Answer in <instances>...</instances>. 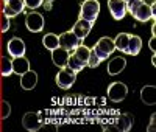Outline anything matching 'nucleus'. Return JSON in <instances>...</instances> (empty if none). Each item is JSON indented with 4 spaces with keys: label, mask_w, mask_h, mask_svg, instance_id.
Returning a JSON list of instances; mask_svg holds the SVG:
<instances>
[{
    "label": "nucleus",
    "mask_w": 156,
    "mask_h": 132,
    "mask_svg": "<svg viewBox=\"0 0 156 132\" xmlns=\"http://www.w3.org/2000/svg\"><path fill=\"white\" fill-rule=\"evenodd\" d=\"M100 14V3L98 0H84L80 8V19L89 20V22H95Z\"/></svg>",
    "instance_id": "nucleus-1"
},
{
    "label": "nucleus",
    "mask_w": 156,
    "mask_h": 132,
    "mask_svg": "<svg viewBox=\"0 0 156 132\" xmlns=\"http://www.w3.org/2000/svg\"><path fill=\"white\" fill-rule=\"evenodd\" d=\"M115 50V47H114V41L111 37H108V36H105V37H101V39H98L97 41V44L94 45V48H92V51L97 55V58L100 59V61H105V59H108L109 58V55Z\"/></svg>",
    "instance_id": "nucleus-2"
},
{
    "label": "nucleus",
    "mask_w": 156,
    "mask_h": 132,
    "mask_svg": "<svg viewBox=\"0 0 156 132\" xmlns=\"http://www.w3.org/2000/svg\"><path fill=\"white\" fill-rule=\"evenodd\" d=\"M126 95H128L126 84H123L120 81H115V83L109 84V87H108V96H109L111 101L120 103V101H123L126 98Z\"/></svg>",
    "instance_id": "nucleus-3"
},
{
    "label": "nucleus",
    "mask_w": 156,
    "mask_h": 132,
    "mask_svg": "<svg viewBox=\"0 0 156 132\" xmlns=\"http://www.w3.org/2000/svg\"><path fill=\"white\" fill-rule=\"evenodd\" d=\"M56 84L61 89H70L76 79V73L73 70H70L69 67H62L58 73H56Z\"/></svg>",
    "instance_id": "nucleus-4"
},
{
    "label": "nucleus",
    "mask_w": 156,
    "mask_h": 132,
    "mask_svg": "<svg viewBox=\"0 0 156 132\" xmlns=\"http://www.w3.org/2000/svg\"><path fill=\"white\" fill-rule=\"evenodd\" d=\"M25 9V3L23 0H3V6H2V12L6 17H16L17 14L23 12Z\"/></svg>",
    "instance_id": "nucleus-5"
},
{
    "label": "nucleus",
    "mask_w": 156,
    "mask_h": 132,
    "mask_svg": "<svg viewBox=\"0 0 156 132\" xmlns=\"http://www.w3.org/2000/svg\"><path fill=\"white\" fill-rule=\"evenodd\" d=\"M25 25H27L28 31L31 33H41L44 30V17L36 11H31L27 14V19H25Z\"/></svg>",
    "instance_id": "nucleus-6"
},
{
    "label": "nucleus",
    "mask_w": 156,
    "mask_h": 132,
    "mask_svg": "<svg viewBox=\"0 0 156 132\" xmlns=\"http://www.w3.org/2000/svg\"><path fill=\"white\" fill-rule=\"evenodd\" d=\"M22 126L30 130V132H34V130H39L42 127V120H41V115L36 113V112H27L23 117H22Z\"/></svg>",
    "instance_id": "nucleus-7"
},
{
    "label": "nucleus",
    "mask_w": 156,
    "mask_h": 132,
    "mask_svg": "<svg viewBox=\"0 0 156 132\" xmlns=\"http://www.w3.org/2000/svg\"><path fill=\"white\" fill-rule=\"evenodd\" d=\"M108 8L115 20H122L126 14V2L123 0H108Z\"/></svg>",
    "instance_id": "nucleus-8"
},
{
    "label": "nucleus",
    "mask_w": 156,
    "mask_h": 132,
    "mask_svg": "<svg viewBox=\"0 0 156 132\" xmlns=\"http://www.w3.org/2000/svg\"><path fill=\"white\" fill-rule=\"evenodd\" d=\"M92 22H89V20H84V19H78L76 23L73 25V28H72V33L80 39V41H83V39H86L90 33V30H92Z\"/></svg>",
    "instance_id": "nucleus-9"
},
{
    "label": "nucleus",
    "mask_w": 156,
    "mask_h": 132,
    "mask_svg": "<svg viewBox=\"0 0 156 132\" xmlns=\"http://www.w3.org/2000/svg\"><path fill=\"white\" fill-rule=\"evenodd\" d=\"M6 48H8L9 56H12V58L25 56V50H27V47H25V42L22 41L20 37H12V39H9Z\"/></svg>",
    "instance_id": "nucleus-10"
},
{
    "label": "nucleus",
    "mask_w": 156,
    "mask_h": 132,
    "mask_svg": "<svg viewBox=\"0 0 156 132\" xmlns=\"http://www.w3.org/2000/svg\"><path fill=\"white\" fill-rule=\"evenodd\" d=\"M58 37H59V47H62L67 51H73L78 47V44H80V39H78L72 31H66Z\"/></svg>",
    "instance_id": "nucleus-11"
},
{
    "label": "nucleus",
    "mask_w": 156,
    "mask_h": 132,
    "mask_svg": "<svg viewBox=\"0 0 156 132\" xmlns=\"http://www.w3.org/2000/svg\"><path fill=\"white\" fill-rule=\"evenodd\" d=\"M133 17H134L136 20H139V22H147V20H151V19L154 17V9H153V6H150V5L142 3V5L134 11Z\"/></svg>",
    "instance_id": "nucleus-12"
},
{
    "label": "nucleus",
    "mask_w": 156,
    "mask_h": 132,
    "mask_svg": "<svg viewBox=\"0 0 156 132\" xmlns=\"http://www.w3.org/2000/svg\"><path fill=\"white\" fill-rule=\"evenodd\" d=\"M37 84V73L34 70H28L20 75V87L23 90H33Z\"/></svg>",
    "instance_id": "nucleus-13"
},
{
    "label": "nucleus",
    "mask_w": 156,
    "mask_h": 132,
    "mask_svg": "<svg viewBox=\"0 0 156 132\" xmlns=\"http://www.w3.org/2000/svg\"><path fill=\"white\" fill-rule=\"evenodd\" d=\"M67 59H69V51L64 50L62 47H58L55 50H51V61H53V64L56 65V67H59V69L66 67Z\"/></svg>",
    "instance_id": "nucleus-14"
},
{
    "label": "nucleus",
    "mask_w": 156,
    "mask_h": 132,
    "mask_svg": "<svg viewBox=\"0 0 156 132\" xmlns=\"http://www.w3.org/2000/svg\"><path fill=\"white\" fill-rule=\"evenodd\" d=\"M11 64H12V73H16V75H19V76L30 70V61L25 58V56L12 58V59H11Z\"/></svg>",
    "instance_id": "nucleus-15"
},
{
    "label": "nucleus",
    "mask_w": 156,
    "mask_h": 132,
    "mask_svg": "<svg viewBox=\"0 0 156 132\" xmlns=\"http://www.w3.org/2000/svg\"><path fill=\"white\" fill-rule=\"evenodd\" d=\"M133 126V118L129 113H120L115 120V129L122 130V132H128Z\"/></svg>",
    "instance_id": "nucleus-16"
},
{
    "label": "nucleus",
    "mask_w": 156,
    "mask_h": 132,
    "mask_svg": "<svg viewBox=\"0 0 156 132\" xmlns=\"http://www.w3.org/2000/svg\"><path fill=\"white\" fill-rule=\"evenodd\" d=\"M125 67H126V61L122 56H117V58L109 61V64H108V73L109 75H119V73H122V70Z\"/></svg>",
    "instance_id": "nucleus-17"
},
{
    "label": "nucleus",
    "mask_w": 156,
    "mask_h": 132,
    "mask_svg": "<svg viewBox=\"0 0 156 132\" xmlns=\"http://www.w3.org/2000/svg\"><path fill=\"white\" fill-rule=\"evenodd\" d=\"M140 100L148 106H153L156 103V87L154 86H145L140 90Z\"/></svg>",
    "instance_id": "nucleus-18"
},
{
    "label": "nucleus",
    "mask_w": 156,
    "mask_h": 132,
    "mask_svg": "<svg viewBox=\"0 0 156 132\" xmlns=\"http://www.w3.org/2000/svg\"><path fill=\"white\" fill-rule=\"evenodd\" d=\"M140 48H142V39L139 37V36H129V41H128V47H126V55H133V56H136V55H139V51H140Z\"/></svg>",
    "instance_id": "nucleus-19"
},
{
    "label": "nucleus",
    "mask_w": 156,
    "mask_h": 132,
    "mask_svg": "<svg viewBox=\"0 0 156 132\" xmlns=\"http://www.w3.org/2000/svg\"><path fill=\"white\" fill-rule=\"evenodd\" d=\"M42 45L47 48V50H55V48H58L59 47V37L56 36V34H53V33H47V34H44V37H42Z\"/></svg>",
    "instance_id": "nucleus-20"
},
{
    "label": "nucleus",
    "mask_w": 156,
    "mask_h": 132,
    "mask_svg": "<svg viewBox=\"0 0 156 132\" xmlns=\"http://www.w3.org/2000/svg\"><path fill=\"white\" fill-rule=\"evenodd\" d=\"M129 36H131V34H128V33H119V34L115 36V39H112V41H114V47L119 50V51L125 53L126 51V47H128Z\"/></svg>",
    "instance_id": "nucleus-21"
},
{
    "label": "nucleus",
    "mask_w": 156,
    "mask_h": 132,
    "mask_svg": "<svg viewBox=\"0 0 156 132\" xmlns=\"http://www.w3.org/2000/svg\"><path fill=\"white\" fill-rule=\"evenodd\" d=\"M84 62L83 61H80V59H78L75 55H73V53H72V55H69V59H67V64H66V67H69L70 70H73L75 73H78V72H81L83 69H84Z\"/></svg>",
    "instance_id": "nucleus-22"
},
{
    "label": "nucleus",
    "mask_w": 156,
    "mask_h": 132,
    "mask_svg": "<svg viewBox=\"0 0 156 132\" xmlns=\"http://www.w3.org/2000/svg\"><path fill=\"white\" fill-rule=\"evenodd\" d=\"M12 73V64L8 56L0 58V76H11Z\"/></svg>",
    "instance_id": "nucleus-23"
},
{
    "label": "nucleus",
    "mask_w": 156,
    "mask_h": 132,
    "mask_svg": "<svg viewBox=\"0 0 156 132\" xmlns=\"http://www.w3.org/2000/svg\"><path fill=\"white\" fill-rule=\"evenodd\" d=\"M73 55L80 61H83L84 64H87V59H89V55H90V48L86 47V45H80V44H78V47L73 50Z\"/></svg>",
    "instance_id": "nucleus-24"
},
{
    "label": "nucleus",
    "mask_w": 156,
    "mask_h": 132,
    "mask_svg": "<svg viewBox=\"0 0 156 132\" xmlns=\"http://www.w3.org/2000/svg\"><path fill=\"white\" fill-rule=\"evenodd\" d=\"M11 115V106L8 101H0V118L2 120H6V118Z\"/></svg>",
    "instance_id": "nucleus-25"
},
{
    "label": "nucleus",
    "mask_w": 156,
    "mask_h": 132,
    "mask_svg": "<svg viewBox=\"0 0 156 132\" xmlns=\"http://www.w3.org/2000/svg\"><path fill=\"white\" fill-rule=\"evenodd\" d=\"M100 62L101 61L97 58V55H95L92 50H90V55H89V59H87V64L86 65H89L90 69H95V67H98V65H100Z\"/></svg>",
    "instance_id": "nucleus-26"
},
{
    "label": "nucleus",
    "mask_w": 156,
    "mask_h": 132,
    "mask_svg": "<svg viewBox=\"0 0 156 132\" xmlns=\"http://www.w3.org/2000/svg\"><path fill=\"white\" fill-rule=\"evenodd\" d=\"M142 5V2H140V0H128V2H126V11H129V14H134V11L139 8Z\"/></svg>",
    "instance_id": "nucleus-27"
},
{
    "label": "nucleus",
    "mask_w": 156,
    "mask_h": 132,
    "mask_svg": "<svg viewBox=\"0 0 156 132\" xmlns=\"http://www.w3.org/2000/svg\"><path fill=\"white\" fill-rule=\"evenodd\" d=\"M11 26V22H9V17L6 16H0V31L2 33H6Z\"/></svg>",
    "instance_id": "nucleus-28"
},
{
    "label": "nucleus",
    "mask_w": 156,
    "mask_h": 132,
    "mask_svg": "<svg viewBox=\"0 0 156 132\" xmlns=\"http://www.w3.org/2000/svg\"><path fill=\"white\" fill-rule=\"evenodd\" d=\"M42 2L44 0H23V3L27 8H31V9H36L39 6H42Z\"/></svg>",
    "instance_id": "nucleus-29"
},
{
    "label": "nucleus",
    "mask_w": 156,
    "mask_h": 132,
    "mask_svg": "<svg viewBox=\"0 0 156 132\" xmlns=\"http://www.w3.org/2000/svg\"><path fill=\"white\" fill-rule=\"evenodd\" d=\"M154 42H156V36H153L151 39H150V42H148V47H150V50L154 53L156 51V47H154Z\"/></svg>",
    "instance_id": "nucleus-30"
},
{
    "label": "nucleus",
    "mask_w": 156,
    "mask_h": 132,
    "mask_svg": "<svg viewBox=\"0 0 156 132\" xmlns=\"http://www.w3.org/2000/svg\"><path fill=\"white\" fill-rule=\"evenodd\" d=\"M154 120H156V113L151 115V120H150V126H148V130H154Z\"/></svg>",
    "instance_id": "nucleus-31"
},
{
    "label": "nucleus",
    "mask_w": 156,
    "mask_h": 132,
    "mask_svg": "<svg viewBox=\"0 0 156 132\" xmlns=\"http://www.w3.org/2000/svg\"><path fill=\"white\" fill-rule=\"evenodd\" d=\"M42 6L47 9V11H50L51 9V2H48V0H45V2H42Z\"/></svg>",
    "instance_id": "nucleus-32"
},
{
    "label": "nucleus",
    "mask_w": 156,
    "mask_h": 132,
    "mask_svg": "<svg viewBox=\"0 0 156 132\" xmlns=\"http://www.w3.org/2000/svg\"><path fill=\"white\" fill-rule=\"evenodd\" d=\"M140 2L145 5H150V6H154V0H140Z\"/></svg>",
    "instance_id": "nucleus-33"
},
{
    "label": "nucleus",
    "mask_w": 156,
    "mask_h": 132,
    "mask_svg": "<svg viewBox=\"0 0 156 132\" xmlns=\"http://www.w3.org/2000/svg\"><path fill=\"white\" fill-rule=\"evenodd\" d=\"M0 11H2V5H0Z\"/></svg>",
    "instance_id": "nucleus-34"
},
{
    "label": "nucleus",
    "mask_w": 156,
    "mask_h": 132,
    "mask_svg": "<svg viewBox=\"0 0 156 132\" xmlns=\"http://www.w3.org/2000/svg\"><path fill=\"white\" fill-rule=\"evenodd\" d=\"M48 2H53V0H48Z\"/></svg>",
    "instance_id": "nucleus-35"
},
{
    "label": "nucleus",
    "mask_w": 156,
    "mask_h": 132,
    "mask_svg": "<svg viewBox=\"0 0 156 132\" xmlns=\"http://www.w3.org/2000/svg\"><path fill=\"white\" fill-rule=\"evenodd\" d=\"M123 2H128V0H123Z\"/></svg>",
    "instance_id": "nucleus-36"
}]
</instances>
